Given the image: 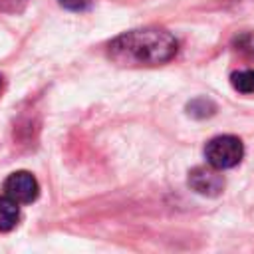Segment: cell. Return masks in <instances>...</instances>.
Returning a JSON list of instances; mask_svg holds the SVG:
<instances>
[{
    "instance_id": "7a4b0ae2",
    "label": "cell",
    "mask_w": 254,
    "mask_h": 254,
    "mask_svg": "<svg viewBox=\"0 0 254 254\" xmlns=\"http://www.w3.org/2000/svg\"><path fill=\"white\" fill-rule=\"evenodd\" d=\"M204 157H206V163L218 171L230 169V167H236L244 157V145L234 135H218L206 143Z\"/></svg>"
},
{
    "instance_id": "3957f363",
    "label": "cell",
    "mask_w": 254,
    "mask_h": 254,
    "mask_svg": "<svg viewBox=\"0 0 254 254\" xmlns=\"http://www.w3.org/2000/svg\"><path fill=\"white\" fill-rule=\"evenodd\" d=\"M4 192L18 204H28L38 198L40 187L32 173L28 171H16L4 181Z\"/></svg>"
},
{
    "instance_id": "277c9868",
    "label": "cell",
    "mask_w": 254,
    "mask_h": 254,
    "mask_svg": "<svg viewBox=\"0 0 254 254\" xmlns=\"http://www.w3.org/2000/svg\"><path fill=\"white\" fill-rule=\"evenodd\" d=\"M189 185L198 194L216 196L224 189V177L214 167H194L189 175Z\"/></svg>"
},
{
    "instance_id": "8992f818",
    "label": "cell",
    "mask_w": 254,
    "mask_h": 254,
    "mask_svg": "<svg viewBox=\"0 0 254 254\" xmlns=\"http://www.w3.org/2000/svg\"><path fill=\"white\" fill-rule=\"evenodd\" d=\"M230 83L240 93H254V69H240L230 75Z\"/></svg>"
},
{
    "instance_id": "5b68a950",
    "label": "cell",
    "mask_w": 254,
    "mask_h": 254,
    "mask_svg": "<svg viewBox=\"0 0 254 254\" xmlns=\"http://www.w3.org/2000/svg\"><path fill=\"white\" fill-rule=\"evenodd\" d=\"M20 218L18 202L10 196H0V230H10Z\"/></svg>"
},
{
    "instance_id": "6da1fadb",
    "label": "cell",
    "mask_w": 254,
    "mask_h": 254,
    "mask_svg": "<svg viewBox=\"0 0 254 254\" xmlns=\"http://www.w3.org/2000/svg\"><path fill=\"white\" fill-rule=\"evenodd\" d=\"M179 44L173 34L159 28L131 30L109 44V56L123 65H157L175 58Z\"/></svg>"
},
{
    "instance_id": "52a82bcc",
    "label": "cell",
    "mask_w": 254,
    "mask_h": 254,
    "mask_svg": "<svg viewBox=\"0 0 254 254\" xmlns=\"http://www.w3.org/2000/svg\"><path fill=\"white\" fill-rule=\"evenodd\" d=\"M234 46L238 52L254 58V34L248 32V34H240L238 38H234Z\"/></svg>"
},
{
    "instance_id": "9c48e42d",
    "label": "cell",
    "mask_w": 254,
    "mask_h": 254,
    "mask_svg": "<svg viewBox=\"0 0 254 254\" xmlns=\"http://www.w3.org/2000/svg\"><path fill=\"white\" fill-rule=\"evenodd\" d=\"M0 83H2V79H0Z\"/></svg>"
},
{
    "instance_id": "ba28073f",
    "label": "cell",
    "mask_w": 254,
    "mask_h": 254,
    "mask_svg": "<svg viewBox=\"0 0 254 254\" xmlns=\"http://www.w3.org/2000/svg\"><path fill=\"white\" fill-rule=\"evenodd\" d=\"M60 4L71 12H83L91 6V0H60Z\"/></svg>"
}]
</instances>
